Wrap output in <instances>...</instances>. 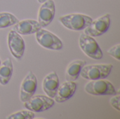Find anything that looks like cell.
<instances>
[{
    "label": "cell",
    "mask_w": 120,
    "mask_h": 119,
    "mask_svg": "<svg viewBox=\"0 0 120 119\" xmlns=\"http://www.w3.org/2000/svg\"><path fill=\"white\" fill-rule=\"evenodd\" d=\"M91 17L82 13H70L59 18L58 21L67 29L73 31H81L86 28L92 22Z\"/></svg>",
    "instance_id": "cell-1"
},
{
    "label": "cell",
    "mask_w": 120,
    "mask_h": 119,
    "mask_svg": "<svg viewBox=\"0 0 120 119\" xmlns=\"http://www.w3.org/2000/svg\"><path fill=\"white\" fill-rule=\"evenodd\" d=\"M112 69L113 65L112 64L85 65L82 67L79 76L89 81L104 79L109 76Z\"/></svg>",
    "instance_id": "cell-2"
},
{
    "label": "cell",
    "mask_w": 120,
    "mask_h": 119,
    "mask_svg": "<svg viewBox=\"0 0 120 119\" xmlns=\"http://www.w3.org/2000/svg\"><path fill=\"white\" fill-rule=\"evenodd\" d=\"M84 90L89 95L96 96L115 95L117 93L113 84L105 79L90 81L85 84Z\"/></svg>",
    "instance_id": "cell-3"
},
{
    "label": "cell",
    "mask_w": 120,
    "mask_h": 119,
    "mask_svg": "<svg viewBox=\"0 0 120 119\" xmlns=\"http://www.w3.org/2000/svg\"><path fill=\"white\" fill-rule=\"evenodd\" d=\"M79 46L84 53L94 60H101L103 53L95 39L84 33L81 34L79 38Z\"/></svg>",
    "instance_id": "cell-4"
},
{
    "label": "cell",
    "mask_w": 120,
    "mask_h": 119,
    "mask_svg": "<svg viewBox=\"0 0 120 119\" xmlns=\"http://www.w3.org/2000/svg\"><path fill=\"white\" fill-rule=\"evenodd\" d=\"M36 40L43 48L53 50H60L63 48L61 39L49 30L41 28L35 33Z\"/></svg>",
    "instance_id": "cell-5"
},
{
    "label": "cell",
    "mask_w": 120,
    "mask_h": 119,
    "mask_svg": "<svg viewBox=\"0 0 120 119\" xmlns=\"http://www.w3.org/2000/svg\"><path fill=\"white\" fill-rule=\"evenodd\" d=\"M55 105V100L47 95H36L23 102V107L33 112H42L51 109Z\"/></svg>",
    "instance_id": "cell-6"
},
{
    "label": "cell",
    "mask_w": 120,
    "mask_h": 119,
    "mask_svg": "<svg viewBox=\"0 0 120 119\" xmlns=\"http://www.w3.org/2000/svg\"><path fill=\"white\" fill-rule=\"evenodd\" d=\"M110 22V14L105 13L103 15L93 20L91 24L84 29V34L92 37L102 36L109 29Z\"/></svg>",
    "instance_id": "cell-7"
},
{
    "label": "cell",
    "mask_w": 120,
    "mask_h": 119,
    "mask_svg": "<svg viewBox=\"0 0 120 119\" xmlns=\"http://www.w3.org/2000/svg\"><path fill=\"white\" fill-rule=\"evenodd\" d=\"M8 46L11 55L18 60L23 57L25 50V41L20 34L13 29L9 31L8 34Z\"/></svg>",
    "instance_id": "cell-8"
},
{
    "label": "cell",
    "mask_w": 120,
    "mask_h": 119,
    "mask_svg": "<svg viewBox=\"0 0 120 119\" xmlns=\"http://www.w3.org/2000/svg\"><path fill=\"white\" fill-rule=\"evenodd\" d=\"M37 88V79L35 74L32 72L29 71L25 78L23 79L20 90V100L22 103L27 101L32 97Z\"/></svg>",
    "instance_id": "cell-9"
},
{
    "label": "cell",
    "mask_w": 120,
    "mask_h": 119,
    "mask_svg": "<svg viewBox=\"0 0 120 119\" xmlns=\"http://www.w3.org/2000/svg\"><path fill=\"white\" fill-rule=\"evenodd\" d=\"M56 13V6L53 0H47L42 3L39 11L37 21L41 28L49 26L53 21Z\"/></svg>",
    "instance_id": "cell-10"
},
{
    "label": "cell",
    "mask_w": 120,
    "mask_h": 119,
    "mask_svg": "<svg viewBox=\"0 0 120 119\" xmlns=\"http://www.w3.org/2000/svg\"><path fill=\"white\" fill-rule=\"evenodd\" d=\"M77 88V84L75 81H66L59 86L54 100L58 103H62L70 100L75 95Z\"/></svg>",
    "instance_id": "cell-11"
},
{
    "label": "cell",
    "mask_w": 120,
    "mask_h": 119,
    "mask_svg": "<svg viewBox=\"0 0 120 119\" xmlns=\"http://www.w3.org/2000/svg\"><path fill=\"white\" fill-rule=\"evenodd\" d=\"M41 28L37 20L33 19H25L18 21L13 25V29L20 35H30L35 34Z\"/></svg>",
    "instance_id": "cell-12"
},
{
    "label": "cell",
    "mask_w": 120,
    "mask_h": 119,
    "mask_svg": "<svg viewBox=\"0 0 120 119\" xmlns=\"http://www.w3.org/2000/svg\"><path fill=\"white\" fill-rule=\"evenodd\" d=\"M59 86V78L56 72H51L49 73L43 79V90L46 95L51 98H54Z\"/></svg>",
    "instance_id": "cell-13"
},
{
    "label": "cell",
    "mask_w": 120,
    "mask_h": 119,
    "mask_svg": "<svg viewBox=\"0 0 120 119\" xmlns=\"http://www.w3.org/2000/svg\"><path fill=\"white\" fill-rule=\"evenodd\" d=\"M86 65V62L82 60H76L71 62L67 67L65 72L66 81H75L79 76L82 67Z\"/></svg>",
    "instance_id": "cell-14"
},
{
    "label": "cell",
    "mask_w": 120,
    "mask_h": 119,
    "mask_svg": "<svg viewBox=\"0 0 120 119\" xmlns=\"http://www.w3.org/2000/svg\"><path fill=\"white\" fill-rule=\"evenodd\" d=\"M13 72V65L10 58L6 59L0 65V84L6 86L8 83Z\"/></svg>",
    "instance_id": "cell-15"
},
{
    "label": "cell",
    "mask_w": 120,
    "mask_h": 119,
    "mask_svg": "<svg viewBox=\"0 0 120 119\" xmlns=\"http://www.w3.org/2000/svg\"><path fill=\"white\" fill-rule=\"evenodd\" d=\"M18 19L8 12L0 13V29L13 26L18 22Z\"/></svg>",
    "instance_id": "cell-16"
},
{
    "label": "cell",
    "mask_w": 120,
    "mask_h": 119,
    "mask_svg": "<svg viewBox=\"0 0 120 119\" xmlns=\"http://www.w3.org/2000/svg\"><path fill=\"white\" fill-rule=\"evenodd\" d=\"M35 117L34 112L30 110H22L8 115L7 119H32Z\"/></svg>",
    "instance_id": "cell-17"
},
{
    "label": "cell",
    "mask_w": 120,
    "mask_h": 119,
    "mask_svg": "<svg viewBox=\"0 0 120 119\" xmlns=\"http://www.w3.org/2000/svg\"><path fill=\"white\" fill-rule=\"evenodd\" d=\"M120 43H117L116 45L112 46L109 50H107V53H108L110 56H112L113 58L116 59L117 60H120Z\"/></svg>",
    "instance_id": "cell-18"
},
{
    "label": "cell",
    "mask_w": 120,
    "mask_h": 119,
    "mask_svg": "<svg viewBox=\"0 0 120 119\" xmlns=\"http://www.w3.org/2000/svg\"><path fill=\"white\" fill-rule=\"evenodd\" d=\"M120 95L119 93H117L116 95H115L114 97H112L110 100V105L117 111L120 112Z\"/></svg>",
    "instance_id": "cell-19"
},
{
    "label": "cell",
    "mask_w": 120,
    "mask_h": 119,
    "mask_svg": "<svg viewBox=\"0 0 120 119\" xmlns=\"http://www.w3.org/2000/svg\"><path fill=\"white\" fill-rule=\"evenodd\" d=\"M46 1H47V0H37V1H38L39 4H42V3L45 2Z\"/></svg>",
    "instance_id": "cell-20"
},
{
    "label": "cell",
    "mask_w": 120,
    "mask_h": 119,
    "mask_svg": "<svg viewBox=\"0 0 120 119\" xmlns=\"http://www.w3.org/2000/svg\"><path fill=\"white\" fill-rule=\"evenodd\" d=\"M1 60H0V65H1Z\"/></svg>",
    "instance_id": "cell-21"
}]
</instances>
